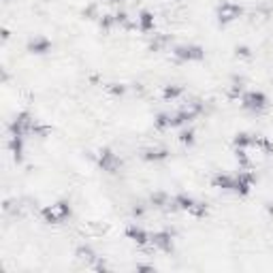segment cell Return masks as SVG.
I'll return each mask as SVG.
<instances>
[{
    "label": "cell",
    "instance_id": "3",
    "mask_svg": "<svg viewBox=\"0 0 273 273\" xmlns=\"http://www.w3.org/2000/svg\"><path fill=\"white\" fill-rule=\"evenodd\" d=\"M267 96L258 92V90H250V92L241 94V107L246 111H252V113H260V111L267 109Z\"/></svg>",
    "mask_w": 273,
    "mask_h": 273
},
{
    "label": "cell",
    "instance_id": "6",
    "mask_svg": "<svg viewBox=\"0 0 273 273\" xmlns=\"http://www.w3.org/2000/svg\"><path fill=\"white\" fill-rule=\"evenodd\" d=\"M149 244L154 250H160V252H173V235L169 230H156L149 235Z\"/></svg>",
    "mask_w": 273,
    "mask_h": 273
},
{
    "label": "cell",
    "instance_id": "10",
    "mask_svg": "<svg viewBox=\"0 0 273 273\" xmlns=\"http://www.w3.org/2000/svg\"><path fill=\"white\" fill-rule=\"evenodd\" d=\"M75 258L82 262V265H86V267H92L94 262H96V252L90 248V246H79L77 250H75Z\"/></svg>",
    "mask_w": 273,
    "mask_h": 273
},
{
    "label": "cell",
    "instance_id": "29",
    "mask_svg": "<svg viewBox=\"0 0 273 273\" xmlns=\"http://www.w3.org/2000/svg\"><path fill=\"white\" fill-rule=\"evenodd\" d=\"M84 15H86L88 19L100 17V15H98V7H96V5H90V7H86V9H84Z\"/></svg>",
    "mask_w": 273,
    "mask_h": 273
},
{
    "label": "cell",
    "instance_id": "8",
    "mask_svg": "<svg viewBox=\"0 0 273 273\" xmlns=\"http://www.w3.org/2000/svg\"><path fill=\"white\" fill-rule=\"evenodd\" d=\"M254 173H250V171H239V173L235 175V190L237 194H250L252 186H254Z\"/></svg>",
    "mask_w": 273,
    "mask_h": 273
},
{
    "label": "cell",
    "instance_id": "23",
    "mask_svg": "<svg viewBox=\"0 0 273 273\" xmlns=\"http://www.w3.org/2000/svg\"><path fill=\"white\" fill-rule=\"evenodd\" d=\"M154 126L158 130H167V128H173L171 126V113H158L154 120Z\"/></svg>",
    "mask_w": 273,
    "mask_h": 273
},
{
    "label": "cell",
    "instance_id": "27",
    "mask_svg": "<svg viewBox=\"0 0 273 273\" xmlns=\"http://www.w3.org/2000/svg\"><path fill=\"white\" fill-rule=\"evenodd\" d=\"M107 92L111 96H122L126 92V86H122V84H109L107 86Z\"/></svg>",
    "mask_w": 273,
    "mask_h": 273
},
{
    "label": "cell",
    "instance_id": "25",
    "mask_svg": "<svg viewBox=\"0 0 273 273\" xmlns=\"http://www.w3.org/2000/svg\"><path fill=\"white\" fill-rule=\"evenodd\" d=\"M190 216H194V218H205L207 216V205L205 203H201V201H197L194 205H192V209L188 211Z\"/></svg>",
    "mask_w": 273,
    "mask_h": 273
},
{
    "label": "cell",
    "instance_id": "9",
    "mask_svg": "<svg viewBox=\"0 0 273 273\" xmlns=\"http://www.w3.org/2000/svg\"><path fill=\"white\" fill-rule=\"evenodd\" d=\"M126 237H128L130 241H135V244H137V246H141V248L149 244V232H147L145 228L137 226V224L126 226Z\"/></svg>",
    "mask_w": 273,
    "mask_h": 273
},
{
    "label": "cell",
    "instance_id": "31",
    "mask_svg": "<svg viewBox=\"0 0 273 273\" xmlns=\"http://www.w3.org/2000/svg\"><path fill=\"white\" fill-rule=\"evenodd\" d=\"M90 269H94V271H107V260H105L103 256H98L96 262H94V265L90 267Z\"/></svg>",
    "mask_w": 273,
    "mask_h": 273
},
{
    "label": "cell",
    "instance_id": "30",
    "mask_svg": "<svg viewBox=\"0 0 273 273\" xmlns=\"http://www.w3.org/2000/svg\"><path fill=\"white\" fill-rule=\"evenodd\" d=\"M130 214H133L135 218H143L145 216V205L143 203H137L133 209H130Z\"/></svg>",
    "mask_w": 273,
    "mask_h": 273
},
{
    "label": "cell",
    "instance_id": "7",
    "mask_svg": "<svg viewBox=\"0 0 273 273\" xmlns=\"http://www.w3.org/2000/svg\"><path fill=\"white\" fill-rule=\"evenodd\" d=\"M98 167L107 171V173H118V169L122 167V160L111 149H100L98 151Z\"/></svg>",
    "mask_w": 273,
    "mask_h": 273
},
{
    "label": "cell",
    "instance_id": "14",
    "mask_svg": "<svg viewBox=\"0 0 273 273\" xmlns=\"http://www.w3.org/2000/svg\"><path fill=\"white\" fill-rule=\"evenodd\" d=\"M137 26H139V32H151V30H154V26H156L154 13L141 11L139 17H137Z\"/></svg>",
    "mask_w": 273,
    "mask_h": 273
},
{
    "label": "cell",
    "instance_id": "18",
    "mask_svg": "<svg viewBox=\"0 0 273 273\" xmlns=\"http://www.w3.org/2000/svg\"><path fill=\"white\" fill-rule=\"evenodd\" d=\"M169 201H171V197L167 194V192H154V194L149 197V203H151V207H156V209H167V205H169Z\"/></svg>",
    "mask_w": 273,
    "mask_h": 273
},
{
    "label": "cell",
    "instance_id": "21",
    "mask_svg": "<svg viewBox=\"0 0 273 273\" xmlns=\"http://www.w3.org/2000/svg\"><path fill=\"white\" fill-rule=\"evenodd\" d=\"M254 147L260 149L262 154H273V143L267 139V137H260V135H254Z\"/></svg>",
    "mask_w": 273,
    "mask_h": 273
},
{
    "label": "cell",
    "instance_id": "28",
    "mask_svg": "<svg viewBox=\"0 0 273 273\" xmlns=\"http://www.w3.org/2000/svg\"><path fill=\"white\" fill-rule=\"evenodd\" d=\"M235 158H237V163H239V165H244V167H248V165H250L248 149H237V147H235Z\"/></svg>",
    "mask_w": 273,
    "mask_h": 273
},
{
    "label": "cell",
    "instance_id": "33",
    "mask_svg": "<svg viewBox=\"0 0 273 273\" xmlns=\"http://www.w3.org/2000/svg\"><path fill=\"white\" fill-rule=\"evenodd\" d=\"M137 269H139V271H151L154 267H149V265H137Z\"/></svg>",
    "mask_w": 273,
    "mask_h": 273
},
{
    "label": "cell",
    "instance_id": "12",
    "mask_svg": "<svg viewBox=\"0 0 273 273\" xmlns=\"http://www.w3.org/2000/svg\"><path fill=\"white\" fill-rule=\"evenodd\" d=\"M211 186L218 188V190H235V175H228V173H218L211 179Z\"/></svg>",
    "mask_w": 273,
    "mask_h": 273
},
{
    "label": "cell",
    "instance_id": "15",
    "mask_svg": "<svg viewBox=\"0 0 273 273\" xmlns=\"http://www.w3.org/2000/svg\"><path fill=\"white\" fill-rule=\"evenodd\" d=\"M246 92V79L244 77H232V82L228 86V98H241V94Z\"/></svg>",
    "mask_w": 273,
    "mask_h": 273
},
{
    "label": "cell",
    "instance_id": "13",
    "mask_svg": "<svg viewBox=\"0 0 273 273\" xmlns=\"http://www.w3.org/2000/svg\"><path fill=\"white\" fill-rule=\"evenodd\" d=\"M169 156V149L165 147H147L141 151V158L147 160V163H158V160H165Z\"/></svg>",
    "mask_w": 273,
    "mask_h": 273
},
{
    "label": "cell",
    "instance_id": "22",
    "mask_svg": "<svg viewBox=\"0 0 273 273\" xmlns=\"http://www.w3.org/2000/svg\"><path fill=\"white\" fill-rule=\"evenodd\" d=\"M98 26H100V30H103V32H111V30H113L118 24H115V15H103L98 19Z\"/></svg>",
    "mask_w": 273,
    "mask_h": 273
},
{
    "label": "cell",
    "instance_id": "35",
    "mask_svg": "<svg viewBox=\"0 0 273 273\" xmlns=\"http://www.w3.org/2000/svg\"><path fill=\"white\" fill-rule=\"evenodd\" d=\"M5 3H11V0H5Z\"/></svg>",
    "mask_w": 273,
    "mask_h": 273
},
{
    "label": "cell",
    "instance_id": "4",
    "mask_svg": "<svg viewBox=\"0 0 273 273\" xmlns=\"http://www.w3.org/2000/svg\"><path fill=\"white\" fill-rule=\"evenodd\" d=\"M216 15H218V22L222 26H226V24H232L235 19H239L241 15H244V9H241V5H237V3L224 0V3H220Z\"/></svg>",
    "mask_w": 273,
    "mask_h": 273
},
{
    "label": "cell",
    "instance_id": "34",
    "mask_svg": "<svg viewBox=\"0 0 273 273\" xmlns=\"http://www.w3.org/2000/svg\"><path fill=\"white\" fill-rule=\"evenodd\" d=\"M267 214L273 216V201H271V203H267Z\"/></svg>",
    "mask_w": 273,
    "mask_h": 273
},
{
    "label": "cell",
    "instance_id": "5",
    "mask_svg": "<svg viewBox=\"0 0 273 273\" xmlns=\"http://www.w3.org/2000/svg\"><path fill=\"white\" fill-rule=\"evenodd\" d=\"M173 56L179 62H199L205 58V49L201 45H177L173 47Z\"/></svg>",
    "mask_w": 273,
    "mask_h": 273
},
{
    "label": "cell",
    "instance_id": "16",
    "mask_svg": "<svg viewBox=\"0 0 273 273\" xmlns=\"http://www.w3.org/2000/svg\"><path fill=\"white\" fill-rule=\"evenodd\" d=\"M9 149H11L13 158L19 163V160H22V156H24V137L11 135V139H9Z\"/></svg>",
    "mask_w": 273,
    "mask_h": 273
},
{
    "label": "cell",
    "instance_id": "11",
    "mask_svg": "<svg viewBox=\"0 0 273 273\" xmlns=\"http://www.w3.org/2000/svg\"><path fill=\"white\" fill-rule=\"evenodd\" d=\"M52 49V41L45 36H34L28 41V52L30 54H47Z\"/></svg>",
    "mask_w": 273,
    "mask_h": 273
},
{
    "label": "cell",
    "instance_id": "24",
    "mask_svg": "<svg viewBox=\"0 0 273 273\" xmlns=\"http://www.w3.org/2000/svg\"><path fill=\"white\" fill-rule=\"evenodd\" d=\"M177 141H179L181 145H192V143H194V130H192V128H184L179 133Z\"/></svg>",
    "mask_w": 273,
    "mask_h": 273
},
{
    "label": "cell",
    "instance_id": "32",
    "mask_svg": "<svg viewBox=\"0 0 273 273\" xmlns=\"http://www.w3.org/2000/svg\"><path fill=\"white\" fill-rule=\"evenodd\" d=\"M235 52H237V58H252V52H250V47H246V45L237 47Z\"/></svg>",
    "mask_w": 273,
    "mask_h": 273
},
{
    "label": "cell",
    "instance_id": "19",
    "mask_svg": "<svg viewBox=\"0 0 273 273\" xmlns=\"http://www.w3.org/2000/svg\"><path fill=\"white\" fill-rule=\"evenodd\" d=\"M181 96H184V88L181 86H165V90H163V98L167 103H173V100H177Z\"/></svg>",
    "mask_w": 273,
    "mask_h": 273
},
{
    "label": "cell",
    "instance_id": "2",
    "mask_svg": "<svg viewBox=\"0 0 273 273\" xmlns=\"http://www.w3.org/2000/svg\"><path fill=\"white\" fill-rule=\"evenodd\" d=\"M36 124V120L28 113V111H22V113H17L11 124H9V133L15 135V137H26V135H32V128Z\"/></svg>",
    "mask_w": 273,
    "mask_h": 273
},
{
    "label": "cell",
    "instance_id": "20",
    "mask_svg": "<svg viewBox=\"0 0 273 273\" xmlns=\"http://www.w3.org/2000/svg\"><path fill=\"white\" fill-rule=\"evenodd\" d=\"M169 45V36L167 34H154L149 41V49L151 52H163V49Z\"/></svg>",
    "mask_w": 273,
    "mask_h": 273
},
{
    "label": "cell",
    "instance_id": "26",
    "mask_svg": "<svg viewBox=\"0 0 273 273\" xmlns=\"http://www.w3.org/2000/svg\"><path fill=\"white\" fill-rule=\"evenodd\" d=\"M32 135L34 137H41V139H45V137H49L52 135V126H45V124H34V128H32Z\"/></svg>",
    "mask_w": 273,
    "mask_h": 273
},
{
    "label": "cell",
    "instance_id": "17",
    "mask_svg": "<svg viewBox=\"0 0 273 273\" xmlns=\"http://www.w3.org/2000/svg\"><path fill=\"white\" fill-rule=\"evenodd\" d=\"M232 145H235L237 149H250V147H254V135L239 133V135H235V139H232Z\"/></svg>",
    "mask_w": 273,
    "mask_h": 273
},
{
    "label": "cell",
    "instance_id": "1",
    "mask_svg": "<svg viewBox=\"0 0 273 273\" xmlns=\"http://www.w3.org/2000/svg\"><path fill=\"white\" fill-rule=\"evenodd\" d=\"M70 216H73V209H70L68 201H60L56 205H47L41 209V218L47 224H62Z\"/></svg>",
    "mask_w": 273,
    "mask_h": 273
}]
</instances>
